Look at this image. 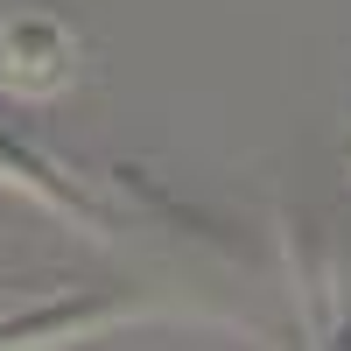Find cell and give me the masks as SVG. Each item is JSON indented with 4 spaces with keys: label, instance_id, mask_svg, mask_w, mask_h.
Instances as JSON below:
<instances>
[{
    "label": "cell",
    "instance_id": "obj_1",
    "mask_svg": "<svg viewBox=\"0 0 351 351\" xmlns=\"http://www.w3.org/2000/svg\"><path fill=\"white\" fill-rule=\"evenodd\" d=\"M288 260L302 274V309L324 344H351V211H295Z\"/></svg>",
    "mask_w": 351,
    "mask_h": 351
},
{
    "label": "cell",
    "instance_id": "obj_2",
    "mask_svg": "<svg viewBox=\"0 0 351 351\" xmlns=\"http://www.w3.org/2000/svg\"><path fill=\"white\" fill-rule=\"evenodd\" d=\"M77 64H84V56H77V36H71L64 14H49V8L0 14V92H14V99H56V92H71Z\"/></svg>",
    "mask_w": 351,
    "mask_h": 351
},
{
    "label": "cell",
    "instance_id": "obj_3",
    "mask_svg": "<svg viewBox=\"0 0 351 351\" xmlns=\"http://www.w3.org/2000/svg\"><path fill=\"white\" fill-rule=\"evenodd\" d=\"M148 302L134 288H64L49 302H21L0 316V344H64V337H92L106 324H127Z\"/></svg>",
    "mask_w": 351,
    "mask_h": 351
},
{
    "label": "cell",
    "instance_id": "obj_4",
    "mask_svg": "<svg viewBox=\"0 0 351 351\" xmlns=\"http://www.w3.org/2000/svg\"><path fill=\"white\" fill-rule=\"evenodd\" d=\"M0 190L43 204L49 218H64V225H77V232H106V211L92 204V190H84L71 169H56L43 148H28L21 134H8V127H0Z\"/></svg>",
    "mask_w": 351,
    "mask_h": 351
},
{
    "label": "cell",
    "instance_id": "obj_5",
    "mask_svg": "<svg viewBox=\"0 0 351 351\" xmlns=\"http://www.w3.org/2000/svg\"><path fill=\"white\" fill-rule=\"evenodd\" d=\"M337 155H344V169H351V134H344V148H337Z\"/></svg>",
    "mask_w": 351,
    "mask_h": 351
}]
</instances>
